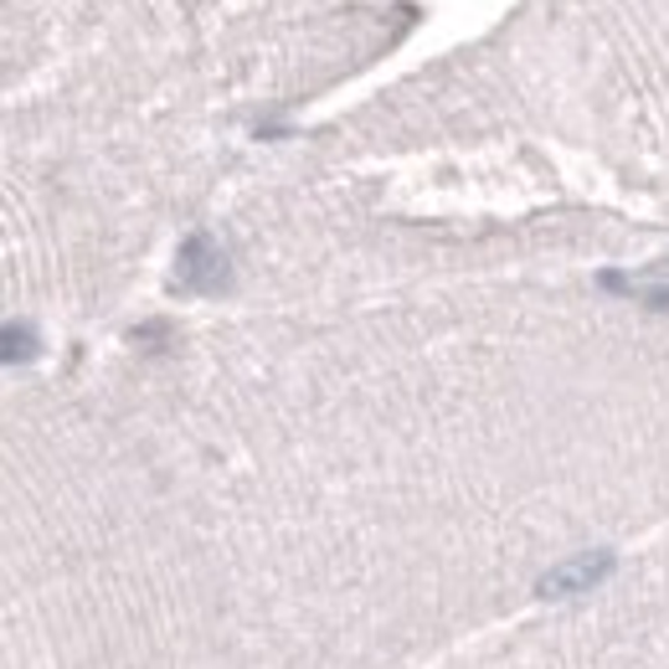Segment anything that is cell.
<instances>
[{
  "label": "cell",
  "instance_id": "obj_4",
  "mask_svg": "<svg viewBox=\"0 0 669 669\" xmlns=\"http://www.w3.org/2000/svg\"><path fill=\"white\" fill-rule=\"evenodd\" d=\"M603 289L633 299V304H644V310H654V315H669V283H633L629 274H603Z\"/></svg>",
  "mask_w": 669,
  "mask_h": 669
},
{
  "label": "cell",
  "instance_id": "obj_3",
  "mask_svg": "<svg viewBox=\"0 0 669 669\" xmlns=\"http://www.w3.org/2000/svg\"><path fill=\"white\" fill-rule=\"evenodd\" d=\"M41 355V335L26 319H5L0 325V366H26Z\"/></svg>",
  "mask_w": 669,
  "mask_h": 669
},
{
  "label": "cell",
  "instance_id": "obj_1",
  "mask_svg": "<svg viewBox=\"0 0 669 669\" xmlns=\"http://www.w3.org/2000/svg\"><path fill=\"white\" fill-rule=\"evenodd\" d=\"M232 283V257L212 232H191L176 253V289L186 294H222Z\"/></svg>",
  "mask_w": 669,
  "mask_h": 669
},
{
  "label": "cell",
  "instance_id": "obj_2",
  "mask_svg": "<svg viewBox=\"0 0 669 669\" xmlns=\"http://www.w3.org/2000/svg\"><path fill=\"white\" fill-rule=\"evenodd\" d=\"M608 571H613V552H582V556H571V561H561V567L546 571V577L535 582V597H541V603L582 597V592H592Z\"/></svg>",
  "mask_w": 669,
  "mask_h": 669
},
{
  "label": "cell",
  "instance_id": "obj_5",
  "mask_svg": "<svg viewBox=\"0 0 669 669\" xmlns=\"http://www.w3.org/2000/svg\"><path fill=\"white\" fill-rule=\"evenodd\" d=\"M165 340H171V330H165V325H139V330H135V345H150V351H160Z\"/></svg>",
  "mask_w": 669,
  "mask_h": 669
}]
</instances>
